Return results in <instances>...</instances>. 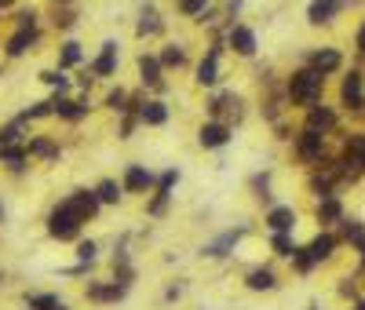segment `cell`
<instances>
[{
    "instance_id": "6da1fadb",
    "label": "cell",
    "mask_w": 365,
    "mask_h": 310,
    "mask_svg": "<svg viewBox=\"0 0 365 310\" xmlns=\"http://www.w3.org/2000/svg\"><path fill=\"white\" fill-rule=\"evenodd\" d=\"M322 73L318 70H299L292 80H289V95H292V103H299V106H314L318 103V95H322Z\"/></svg>"
},
{
    "instance_id": "7a4b0ae2",
    "label": "cell",
    "mask_w": 365,
    "mask_h": 310,
    "mask_svg": "<svg viewBox=\"0 0 365 310\" xmlns=\"http://www.w3.org/2000/svg\"><path fill=\"white\" fill-rule=\"evenodd\" d=\"M77 226H81V216H77V212L70 208V201L62 205V208H55L52 219H47V230H52V237H59V241L77 237Z\"/></svg>"
},
{
    "instance_id": "3957f363",
    "label": "cell",
    "mask_w": 365,
    "mask_h": 310,
    "mask_svg": "<svg viewBox=\"0 0 365 310\" xmlns=\"http://www.w3.org/2000/svg\"><path fill=\"white\" fill-rule=\"evenodd\" d=\"M340 95H343V106L347 110H365V77L362 73H347Z\"/></svg>"
},
{
    "instance_id": "277c9868",
    "label": "cell",
    "mask_w": 365,
    "mask_h": 310,
    "mask_svg": "<svg viewBox=\"0 0 365 310\" xmlns=\"http://www.w3.org/2000/svg\"><path fill=\"white\" fill-rule=\"evenodd\" d=\"M343 8H347V0H311L307 19L314 26H322V22H332V15H340Z\"/></svg>"
},
{
    "instance_id": "5b68a950",
    "label": "cell",
    "mask_w": 365,
    "mask_h": 310,
    "mask_svg": "<svg viewBox=\"0 0 365 310\" xmlns=\"http://www.w3.org/2000/svg\"><path fill=\"white\" fill-rule=\"evenodd\" d=\"M296 150H299V157H304V161H322V154H325V139H322V132L307 128V132L299 135Z\"/></svg>"
},
{
    "instance_id": "8992f818",
    "label": "cell",
    "mask_w": 365,
    "mask_h": 310,
    "mask_svg": "<svg viewBox=\"0 0 365 310\" xmlns=\"http://www.w3.org/2000/svg\"><path fill=\"white\" fill-rule=\"evenodd\" d=\"M70 208L77 212L81 219H88V216H95L99 212V193H88V190H77L73 198H70Z\"/></svg>"
},
{
    "instance_id": "52a82bcc",
    "label": "cell",
    "mask_w": 365,
    "mask_h": 310,
    "mask_svg": "<svg viewBox=\"0 0 365 310\" xmlns=\"http://www.w3.org/2000/svg\"><path fill=\"white\" fill-rule=\"evenodd\" d=\"M230 47H234L237 55H252V52H256V37H252V29L234 26L230 29Z\"/></svg>"
},
{
    "instance_id": "ba28073f",
    "label": "cell",
    "mask_w": 365,
    "mask_h": 310,
    "mask_svg": "<svg viewBox=\"0 0 365 310\" xmlns=\"http://www.w3.org/2000/svg\"><path fill=\"white\" fill-rule=\"evenodd\" d=\"M332 124H336V113H332L329 106H311V113H307V128H314V132H329Z\"/></svg>"
},
{
    "instance_id": "9c48e42d",
    "label": "cell",
    "mask_w": 365,
    "mask_h": 310,
    "mask_svg": "<svg viewBox=\"0 0 365 310\" xmlns=\"http://www.w3.org/2000/svg\"><path fill=\"white\" fill-rule=\"evenodd\" d=\"M267 223H271V230H274V234H289V230H292V223H296V212H292V208H271Z\"/></svg>"
},
{
    "instance_id": "30bf717a",
    "label": "cell",
    "mask_w": 365,
    "mask_h": 310,
    "mask_svg": "<svg viewBox=\"0 0 365 310\" xmlns=\"http://www.w3.org/2000/svg\"><path fill=\"white\" fill-rule=\"evenodd\" d=\"M332 249H336V237H332V234H322V237H314V241L307 244V256L314 259V263H322V259L332 256Z\"/></svg>"
},
{
    "instance_id": "8fae6325",
    "label": "cell",
    "mask_w": 365,
    "mask_h": 310,
    "mask_svg": "<svg viewBox=\"0 0 365 310\" xmlns=\"http://www.w3.org/2000/svg\"><path fill=\"white\" fill-rule=\"evenodd\" d=\"M340 62H343V59H340V52H332V47H325V52H314L311 66L325 77V73H332V70H340Z\"/></svg>"
},
{
    "instance_id": "7c38bea8",
    "label": "cell",
    "mask_w": 365,
    "mask_h": 310,
    "mask_svg": "<svg viewBox=\"0 0 365 310\" xmlns=\"http://www.w3.org/2000/svg\"><path fill=\"white\" fill-rule=\"evenodd\" d=\"M227 139H230L227 124H204L201 128V146H223Z\"/></svg>"
},
{
    "instance_id": "4fadbf2b",
    "label": "cell",
    "mask_w": 365,
    "mask_h": 310,
    "mask_svg": "<svg viewBox=\"0 0 365 310\" xmlns=\"http://www.w3.org/2000/svg\"><path fill=\"white\" fill-rule=\"evenodd\" d=\"M114 62H117V44H103V55L95 59V73L99 77H106V73H114Z\"/></svg>"
},
{
    "instance_id": "5bb4252c",
    "label": "cell",
    "mask_w": 365,
    "mask_h": 310,
    "mask_svg": "<svg viewBox=\"0 0 365 310\" xmlns=\"http://www.w3.org/2000/svg\"><path fill=\"white\" fill-rule=\"evenodd\" d=\"M343 157H351L355 165L365 172V132H362V135H351V139H347V150H343Z\"/></svg>"
},
{
    "instance_id": "9a60e30c",
    "label": "cell",
    "mask_w": 365,
    "mask_h": 310,
    "mask_svg": "<svg viewBox=\"0 0 365 310\" xmlns=\"http://www.w3.org/2000/svg\"><path fill=\"white\" fill-rule=\"evenodd\" d=\"M139 73H142V80H147V84H161V62H157V59L142 55V59H139Z\"/></svg>"
},
{
    "instance_id": "2e32d148",
    "label": "cell",
    "mask_w": 365,
    "mask_h": 310,
    "mask_svg": "<svg viewBox=\"0 0 365 310\" xmlns=\"http://www.w3.org/2000/svg\"><path fill=\"white\" fill-rule=\"evenodd\" d=\"M216 66H219V52H209L201 59V66H198V80H201V84H212V80H216Z\"/></svg>"
},
{
    "instance_id": "e0dca14e",
    "label": "cell",
    "mask_w": 365,
    "mask_h": 310,
    "mask_svg": "<svg viewBox=\"0 0 365 310\" xmlns=\"http://www.w3.org/2000/svg\"><path fill=\"white\" fill-rule=\"evenodd\" d=\"M150 183H154V179H150L147 168H128V175H124V186H128V190H147Z\"/></svg>"
},
{
    "instance_id": "ac0fdd59",
    "label": "cell",
    "mask_w": 365,
    "mask_h": 310,
    "mask_svg": "<svg viewBox=\"0 0 365 310\" xmlns=\"http://www.w3.org/2000/svg\"><path fill=\"white\" fill-rule=\"evenodd\" d=\"M29 44H33V29H19V34L8 40V55H22Z\"/></svg>"
},
{
    "instance_id": "d6986e66",
    "label": "cell",
    "mask_w": 365,
    "mask_h": 310,
    "mask_svg": "<svg viewBox=\"0 0 365 310\" xmlns=\"http://www.w3.org/2000/svg\"><path fill=\"white\" fill-rule=\"evenodd\" d=\"M142 121H147V124H165L168 121L165 103H147V106H142Z\"/></svg>"
},
{
    "instance_id": "ffe728a7",
    "label": "cell",
    "mask_w": 365,
    "mask_h": 310,
    "mask_svg": "<svg viewBox=\"0 0 365 310\" xmlns=\"http://www.w3.org/2000/svg\"><path fill=\"white\" fill-rule=\"evenodd\" d=\"M340 216H343V208H340V201H336V198H322V205H318V219L332 223V219H340Z\"/></svg>"
},
{
    "instance_id": "44dd1931",
    "label": "cell",
    "mask_w": 365,
    "mask_h": 310,
    "mask_svg": "<svg viewBox=\"0 0 365 310\" xmlns=\"http://www.w3.org/2000/svg\"><path fill=\"white\" fill-rule=\"evenodd\" d=\"M248 288H256V292L260 288H274V274L271 270H252L248 274Z\"/></svg>"
},
{
    "instance_id": "7402d4cb",
    "label": "cell",
    "mask_w": 365,
    "mask_h": 310,
    "mask_svg": "<svg viewBox=\"0 0 365 310\" xmlns=\"http://www.w3.org/2000/svg\"><path fill=\"white\" fill-rule=\"evenodd\" d=\"M59 117H66V121H81L84 117V106H77V103H52Z\"/></svg>"
},
{
    "instance_id": "603a6c76",
    "label": "cell",
    "mask_w": 365,
    "mask_h": 310,
    "mask_svg": "<svg viewBox=\"0 0 365 310\" xmlns=\"http://www.w3.org/2000/svg\"><path fill=\"white\" fill-rule=\"evenodd\" d=\"M237 237H241V230H237V234H223V237H219L216 244H209V256H227L223 249H230V244H234Z\"/></svg>"
},
{
    "instance_id": "cb8c5ba5",
    "label": "cell",
    "mask_w": 365,
    "mask_h": 310,
    "mask_svg": "<svg viewBox=\"0 0 365 310\" xmlns=\"http://www.w3.org/2000/svg\"><path fill=\"white\" fill-rule=\"evenodd\" d=\"M81 62V44H66L62 47V66H77Z\"/></svg>"
},
{
    "instance_id": "d4e9b609",
    "label": "cell",
    "mask_w": 365,
    "mask_h": 310,
    "mask_svg": "<svg viewBox=\"0 0 365 310\" xmlns=\"http://www.w3.org/2000/svg\"><path fill=\"white\" fill-rule=\"evenodd\" d=\"M157 29H161V22H157V15H154V11H147V15H142V22H139V34L147 37V34H157Z\"/></svg>"
},
{
    "instance_id": "484cf974",
    "label": "cell",
    "mask_w": 365,
    "mask_h": 310,
    "mask_svg": "<svg viewBox=\"0 0 365 310\" xmlns=\"http://www.w3.org/2000/svg\"><path fill=\"white\" fill-rule=\"evenodd\" d=\"M117 198H121L117 183H110V179H106V183H99V201H117Z\"/></svg>"
},
{
    "instance_id": "4316f807",
    "label": "cell",
    "mask_w": 365,
    "mask_h": 310,
    "mask_svg": "<svg viewBox=\"0 0 365 310\" xmlns=\"http://www.w3.org/2000/svg\"><path fill=\"white\" fill-rule=\"evenodd\" d=\"M274 249H278V256H296V249H292V241L285 237V234H274Z\"/></svg>"
},
{
    "instance_id": "83f0119b",
    "label": "cell",
    "mask_w": 365,
    "mask_h": 310,
    "mask_svg": "<svg viewBox=\"0 0 365 310\" xmlns=\"http://www.w3.org/2000/svg\"><path fill=\"white\" fill-rule=\"evenodd\" d=\"M29 307H33V310H52L59 303H55V296H33V300H29Z\"/></svg>"
},
{
    "instance_id": "f1b7e54d",
    "label": "cell",
    "mask_w": 365,
    "mask_h": 310,
    "mask_svg": "<svg viewBox=\"0 0 365 310\" xmlns=\"http://www.w3.org/2000/svg\"><path fill=\"white\" fill-rule=\"evenodd\" d=\"M40 80H44V84H52V88H66V84H70L62 73H40Z\"/></svg>"
},
{
    "instance_id": "f546056e",
    "label": "cell",
    "mask_w": 365,
    "mask_h": 310,
    "mask_svg": "<svg viewBox=\"0 0 365 310\" xmlns=\"http://www.w3.org/2000/svg\"><path fill=\"white\" fill-rule=\"evenodd\" d=\"M161 62H165V66H179V62H183V52H179V47H168V52L161 55Z\"/></svg>"
},
{
    "instance_id": "4dcf8cb0",
    "label": "cell",
    "mask_w": 365,
    "mask_h": 310,
    "mask_svg": "<svg viewBox=\"0 0 365 310\" xmlns=\"http://www.w3.org/2000/svg\"><path fill=\"white\" fill-rule=\"evenodd\" d=\"M29 150L40 154V157H55V146H52V142H44V139H37L33 146H29Z\"/></svg>"
},
{
    "instance_id": "1f68e13d",
    "label": "cell",
    "mask_w": 365,
    "mask_h": 310,
    "mask_svg": "<svg viewBox=\"0 0 365 310\" xmlns=\"http://www.w3.org/2000/svg\"><path fill=\"white\" fill-rule=\"evenodd\" d=\"M176 179H179L176 172H165V175H161V186H157V193H165V198H168V190L176 186Z\"/></svg>"
},
{
    "instance_id": "d6a6232c",
    "label": "cell",
    "mask_w": 365,
    "mask_h": 310,
    "mask_svg": "<svg viewBox=\"0 0 365 310\" xmlns=\"http://www.w3.org/2000/svg\"><path fill=\"white\" fill-rule=\"evenodd\" d=\"M201 8H204V0H183V11L186 15H198Z\"/></svg>"
},
{
    "instance_id": "836d02e7",
    "label": "cell",
    "mask_w": 365,
    "mask_h": 310,
    "mask_svg": "<svg viewBox=\"0 0 365 310\" xmlns=\"http://www.w3.org/2000/svg\"><path fill=\"white\" fill-rule=\"evenodd\" d=\"M19 26H22V29H33V11H22V15H19Z\"/></svg>"
},
{
    "instance_id": "e575fe53",
    "label": "cell",
    "mask_w": 365,
    "mask_h": 310,
    "mask_svg": "<svg viewBox=\"0 0 365 310\" xmlns=\"http://www.w3.org/2000/svg\"><path fill=\"white\" fill-rule=\"evenodd\" d=\"M114 110H121V103H124V91H110V99H106Z\"/></svg>"
},
{
    "instance_id": "d590c367",
    "label": "cell",
    "mask_w": 365,
    "mask_h": 310,
    "mask_svg": "<svg viewBox=\"0 0 365 310\" xmlns=\"http://www.w3.org/2000/svg\"><path fill=\"white\" fill-rule=\"evenodd\" d=\"M4 157L11 161V165H19V161H22L26 154H22V150H15V146H11V150H4Z\"/></svg>"
},
{
    "instance_id": "8d00e7d4",
    "label": "cell",
    "mask_w": 365,
    "mask_h": 310,
    "mask_svg": "<svg viewBox=\"0 0 365 310\" xmlns=\"http://www.w3.org/2000/svg\"><path fill=\"white\" fill-rule=\"evenodd\" d=\"M77 252H81V259H91V256H95V244H91V241H84Z\"/></svg>"
},
{
    "instance_id": "74e56055",
    "label": "cell",
    "mask_w": 365,
    "mask_h": 310,
    "mask_svg": "<svg viewBox=\"0 0 365 310\" xmlns=\"http://www.w3.org/2000/svg\"><path fill=\"white\" fill-rule=\"evenodd\" d=\"M358 52H362V55H365V22H362V26H358Z\"/></svg>"
},
{
    "instance_id": "f35d334b",
    "label": "cell",
    "mask_w": 365,
    "mask_h": 310,
    "mask_svg": "<svg viewBox=\"0 0 365 310\" xmlns=\"http://www.w3.org/2000/svg\"><path fill=\"white\" fill-rule=\"evenodd\" d=\"M8 4H11V0H0V8H8Z\"/></svg>"
},
{
    "instance_id": "ab89813d",
    "label": "cell",
    "mask_w": 365,
    "mask_h": 310,
    "mask_svg": "<svg viewBox=\"0 0 365 310\" xmlns=\"http://www.w3.org/2000/svg\"><path fill=\"white\" fill-rule=\"evenodd\" d=\"M355 310H365V303H358V307H355Z\"/></svg>"
},
{
    "instance_id": "60d3db41",
    "label": "cell",
    "mask_w": 365,
    "mask_h": 310,
    "mask_svg": "<svg viewBox=\"0 0 365 310\" xmlns=\"http://www.w3.org/2000/svg\"><path fill=\"white\" fill-rule=\"evenodd\" d=\"M52 310H66V307H52Z\"/></svg>"
},
{
    "instance_id": "b9f144b4",
    "label": "cell",
    "mask_w": 365,
    "mask_h": 310,
    "mask_svg": "<svg viewBox=\"0 0 365 310\" xmlns=\"http://www.w3.org/2000/svg\"><path fill=\"white\" fill-rule=\"evenodd\" d=\"M0 216H4V212H0Z\"/></svg>"
}]
</instances>
